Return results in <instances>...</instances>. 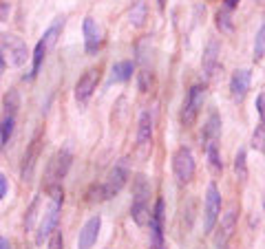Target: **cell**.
Wrapping results in <instances>:
<instances>
[{"mask_svg":"<svg viewBox=\"0 0 265 249\" xmlns=\"http://www.w3.org/2000/svg\"><path fill=\"white\" fill-rule=\"evenodd\" d=\"M157 4H159V9H164L166 7V0H157Z\"/></svg>","mask_w":265,"mask_h":249,"instance_id":"cell-42","label":"cell"},{"mask_svg":"<svg viewBox=\"0 0 265 249\" xmlns=\"http://www.w3.org/2000/svg\"><path fill=\"white\" fill-rule=\"evenodd\" d=\"M38 210H40V196H35L31 207H29V212H27V218H24V230H27V232L33 227V221H35V216H38Z\"/></svg>","mask_w":265,"mask_h":249,"instance_id":"cell-31","label":"cell"},{"mask_svg":"<svg viewBox=\"0 0 265 249\" xmlns=\"http://www.w3.org/2000/svg\"><path fill=\"white\" fill-rule=\"evenodd\" d=\"M2 104H4V110H7V115H16L18 108H20V95H18V90L16 88H9L7 93H4Z\"/></svg>","mask_w":265,"mask_h":249,"instance_id":"cell-24","label":"cell"},{"mask_svg":"<svg viewBox=\"0 0 265 249\" xmlns=\"http://www.w3.org/2000/svg\"><path fill=\"white\" fill-rule=\"evenodd\" d=\"M126 181H129V164H126V159H122V161H117L115 167L109 172V176H106V181L102 183V190H104V201L113 199L117 192L126 185Z\"/></svg>","mask_w":265,"mask_h":249,"instance_id":"cell-5","label":"cell"},{"mask_svg":"<svg viewBox=\"0 0 265 249\" xmlns=\"http://www.w3.org/2000/svg\"><path fill=\"white\" fill-rule=\"evenodd\" d=\"M40 139H42V137L35 135V139L31 141V146H29L27 152H24L22 170H20V174H22L24 181H29L33 176V167H35V161H38V155H40Z\"/></svg>","mask_w":265,"mask_h":249,"instance_id":"cell-14","label":"cell"},{"mask_svg":"<svg viewBox=\"0 0 265 249\" xmlns=\"http://www.w3.org/2000/svg\"><path fill=\"white\" fill-rule=\"evenodd\" d=\"M265 53V27H259L257 31V40H254V60L261 62Z\"/></svg>","mask_w":265,"mask_h":249,"instance_id":"cell-28","label":"cell"},{"mask_svg":"<svg viewBox=\"0 0 265 249\" xmlns=\"http://www.w3.org/2000/svg\"><path fill=\"white\" fill-rule=\"evenodd\" d=\"M219 55H221V44H219V40L212 38L210 42H208L206 51H203V75H206L208 80L215 75V71L219 67Z\"/></svg>","mask_w":265,"mask_h":249,"instance_id":"cell-13","label":"cell"},{"mask_svg":"<svg viewBox=\"0 0 265 249\" xmlns=\"http://www.w3.org/2000/svg\"><path fill=\"white\" fill-rule=\"evenodd\" d=\"M62 29H64V16H58L53 22H51V27L44 31V35H42V44L47 47V51L55 47L58 38L62 35Z\"/></svg>","mask_w":265,"mask_h":249,"instance_id":"cell-18","label":"cell"},{"mask_svg":"<svg viewBox=\"0 0 265 249\" xmlns=\"http://www.w3.org/2000/svg\"><path fill=\"white\" fill-rule=\"evenodd\" d=\"M98 80H100V73L95 69H89L82 78L78 80V84H75V99H78L80 104H86V101L91 99V95L98 88Z\"/></svg>","mask_w":265,"mask_h":249,"instance_id":"cell-10","label":"cell"},{"mask_svg":"<svg viewBox=\"0 0 265 249\" xmlns=\"http://www.w3.org/2000/svg\"><path fill=\"white\" fill-rule=\"evenodd\" d=\"M237 216H239V207L232 203V205L226 210V214L221 216V227H219V234H217V247L219 249H226L234 227H237Z\"/></svg>","mask_w":265,"mask_h":249,"instance_id":"cell-9","label":"cell"},{"mask_svg":"<svg viewBox=\"0 0 265 249\" xmlns=\"http://www.w3.org/2000/svg\"><path fill=\"white\" fill-rule=\"evenodd\" d=\"M47 192L51 194V201H53V203H60V205L64 203V190H62L60 183H55V185H47Z\"/></svg>","mask_w":265,"mask_h":249,"instance_id":"cell-32","label":"cell"},{"mask_svg":"<svg viewBox=\"0 0 265 249\" xmlns=\"http://www.w3.org/2000/svg\"><path fill=\"white\" fill-rule=\"evenodd\" d=\"M217 27L221 29L223 33L234 31V22H232V16H230L228 9H219V11H217Z\"/></svg>","mask_w":265,"mask_h":249,"instance_id":"cell-26","label":"cell"},{"mask_svg":"<svg viewBox=\"0 0 265 249\" xmlns=\"http://www.w3.org/2000/svg\"><path fill=\"white\" fill-rule=\"evenodd\" d=\"M0 249H11V243H9L7 238H2V236H0Z\"/></svg>","mask_w":265,"mask_h":249,"instance_id":"cell-41","label":"cell"},{"mask_svg":"<svg viewBox=\"0 0 265 249\" xmlns=\"http://www.w3.org/2000/svg\"><path fill=\"white\" fill-rule=\"evenodd\" d=\"M150 144H152V117L146 110V113L139 115V124H137V146L141 150H146L150 148Z\"/></svg>","mask_w":265,"mask_h":249,"instance_id":"cell-15","label":"cell"},{"mask_svg":"<svg viewBox=\"0 0 265 249\" xmlns=\"http://www.w3.org/2000/svg\"><path fill=\"white\" fill-rule=\"evenodd\" d=\"M60 203H53L51 201V205L47 207V212H44V216H42V221H40V227H38V232H35V243L38 245H42L44 241L51 236V232L58 227V221H60Z\"/></svg>","mask_w":265,"mask_h":249,"instance_id":"cell-8","label":"cell"},{"mask_svg":"<svg viewBox=\"0 0 265 249\" xmlns=\"http://www.w3.org/2000/svg\"><path fill=\"white\" fill-rule=\"evenodd\" d=\"M82 29H84V47H86V53H89V55L98 53L102 38H100V29H98V24H95V20L93 18H84V27Z\"/></svg>","mask_w":265,"mask_h":249,"instance_id":"cell-17","label":"cell"},{"mask_svg":"<svg viewBox=\"0 0 265 249\" xmlns=\"http://www.w3.org/2000/svg\"><path fill=\"white\" fill-rule=\"evenodd\" d=\"M219 137H221V117L217 113H210L208 117L206 126H203V135H201V141H203V148H208V146H215L219 141Z\"/></svg>","mask_w":265,"mask_h":249,"instance_id":"cell-16","label":"cell"},{"mask_svg":"<svg viewBox=\"0 0 265 249\" xmlns=\"http://www.w3.org/2000/svg\"><path fill=\"white\" fill-rule=\"evenodd\" d=\"M7 196V179H4V174L0 172V199H4Z\"/></svg>","mask_w":265,"mask_h":249,"instance_id":"cell-37","label":"cell"},{"mask_svg":"<svg viewBox=\"0 0 265 249\" xmlns=\"http://www.w3.org/2000/svg\"><path fill=\"white\" fill-rule=\"evenodd\" d=\"M148 78H150L148 71H141V73H139V88L144 90V93L148 90Z\"/></svg>","mask_w":265,"mask_h":249,"instance_id":"cell-35","label":"cell"},{"mask_svg":"<svg viewBox=\"0 0 265 249\" xmlns=\"http://www.w3.org/2000/svg\"><path fill=\"white\" fill-rule=\"evenodd\" d=\"M2 146H4V144H2V139H0V148H2Z\"/></svg>","mask_w":265,"mask_h":249,"instance_id":"cell-43","label":"cell"},{"mask_svg":"<svg viewBox=\"0 0 265 249\" xmlns=\"http://www.w3.org/2000/svg\"><path fill=\"white\" fill-rule=\"evenodd\" d=\"M71 164H73V155H71L69 148L58 150L47 164V172H44V181L47 185H55V183H62V179L66 176V172L71 170Z\"/></svg>","mask_w":265,"mask_h":249,"instance_id":"cell-1","label":"cell"},{"mask_svg":"<svg viewBox=\"0 0 265 249\" xmlns=\"http://www.w3.org/2000/svg\"><path fill=\"white\" fill-rule=\"evenodd\" d=\"M206 152H208V161H210L212 172H215V174H221V172H223V164L219 161V150H217V144H215V146H208Z\"/></svg>","mask_w":265,"mask_h":249,"instance_id":"cell-29","label":"cell"},{"mask_svg":"<svg viewBox=\"0 0 265 249\" xmlns=\"http://www.w3.org/2000/svg\"><path fill=\"white\" fill-rule=\"evenodd\" d=\"M44 55H47V47H44L42 40H40V42L35 44V49H33V67H31V73L24 75V80H33L35 75H38V71H40V67H42V62H44Z\"/></svg>","mask_w":265,"mask_h":249,"instance_id":"cell-21","label":"cell"},{"mask_svg":"<svg viewBox=\"0 0 265 249\" xmlns=\"http://www.w3.org/2000/svg\"><path fill=\"white\" fill-rule=\"evenodd\" d=\"M129 18H131L132 27H141V24H144V20H146V2L144 0H137V2L132 4Z\"/></svg>","mask_w":265,"mask_h":249,"instance_id":"cell-25","label":"cell"},{"mask_svg":"<svg viewBox=\"0 0 265 249\" xmlns=\"http://www.w3.org/2000/svg\"><path fill=\"white\" fill-rule=\"evenodd\" d=\"M0 53L9 55V62H11L13 67H22L29 58L27 44L20 38H16V35H9V33L0 35Z\"/></svg>","mask_w":265,"mask_h":249,"instance_id":"cell-3","label":"cell"},{"mask_svg":"<svg viewBox=\"0 0 265 249\" xmlns=\"http://www.w3.org/2000/svg\"><path fill=\"white\" fill-rule=\"evenodd\" d=\"M234 174H237L239 181H248V157H246V150L243 148L234 157Z\"/></svg>","mask_w":265,"mask_h":249,"instance_id":"cell-23","label":"cell"},{"mask_svg":"<svg viewBox=\"0 0 265 249\" xmlns=\"http://www.w3.org/2000/svg\"><path fill=\"white\" fill-rule=\"evenodd\" d=\"M13 126H16V117H13V115H7V117L2 119V124H0V139H2V144H7V141L11 139Z\"/></svg>","mask_w":265,"mask_h":249,"instance_id":"cell-27","label":"cell"},{"mask_svg":"<svg viewBox=\"0 0 265 249\" xmlns=\"http://www.w3.org/2000/svg\"><path fill=\"white\" fill-rule=\"evenodd\" d=\"M223 2H226V7H223V9H228V11H232V9L239 4V0H223Z\"/></svg>","mask_w":265,"mask_h":249,"instance_id":"cell-39","label":"cell"},{"mask_svg":"<svg viewBox=\"0 0 265 249\" xmlns=\"http://www.w3.org/2000/svg\"><path fill=\"white\" fill-rule=\"evenodd\" d=\"M250 82H252V73L248 69H239L232 73L230 80V93L234 101H243L250 90Z\"/></svg>","mask_w":265,"mask_h":249,"instance_id":"cell-12","label":"cell"},{"mask_svg":"<svg viewBox=\"0 0 265 249\" xmlns=\"http://www.w3.org/2000/svg\"><path fill=\"white\" fill-rule=\"evenodd\" d=\"M135 199L132 201H148V196H150V183L148 179H146L144 174H137L135 176Z\"/></svg>","mask_w":265,"mask_h":249,"instance_id":"cell-22","label":"cell"},{"mask_svg":"<svg viewBox=\"0 0 265 249\" xmlns=\"http://www.w3.org/2000/svg\"><path fill=\"white\" fill-rule=\"evenodd\" d=\"M263 104H265V95L259 93V97H257V113H259V117H261V121H263V113H265Z\"/></svg>","mask_w":265,"mask_h":249,"instance_id":"cell-36","label":"cell"},{"mask_svg":"<svg viewBox=\"0 0 265 249\" xmlns=\"http://www.w3.org/2000/svg\"><path fill=\"white\" fill-rule=\"evenodd\" d=\"M49 249H64V238L60 230H53L49 236Z\"/></svg>","mask_w":265,"mask_h":249,"instance_id":"cell-33","label":"cell"},{"mask_svg":"<svg viewBox=\"0 0 265 249\" xmlns=\"http://www.w3.org/2000/svg\"><path fill=\"white\" fill-rule=\"evenodd\" d=\"M100 230H102V216H93L84 223L82 232H80V238H78V249H91L98 243V236H100Z\"/></svg>","mask_w":265,"mask_h":249,"instance_id":"cell-11","label":"cell"},{"mask_svg":"<svg viewBox=\"0 0 265 249\" xmlns=\"http://www.w3.org/2000/svg\"><path fill=\"white\" fill-rule=\"evenodd\" d=\"M7 16H9V2H0V22H4Z\"/></svg>","mask_w":265,"mask_h":249,"instance_id":"cell-38","label":"cell"},{"mask_svg":"<svg viewBox=\"0 0 265 249\" xmlns=\"http://www.w3.org/2000/svg\"><path fill=\"white\" fill-rule=\"evenodd\" d=\"M172 172H175V179L186 185V183L192 181L195 176V159H192V152L190 148H179L172 155Z\"/></svg>","mask_w":265,"mask_h":249,"instance_id":"cell-2","label":"cell"},{"mask_svg":"<svg viewBox=\"0 0 265 249\" xmlns=\"http://www.w3.org/2000/svg\"><path fill=\"white\" fill-rule=\"evenodd\" d=\"M252 148L257 150V152L265 150V128H263V121L257 126V130H254V135H252Z\"/></svg>","mask_w":265,"mask_h":249,"instance_id":"cell-30","label":"cell"},{"mask_svg":"<svg viewBox=\"0 0 265 249\" xmlns=\"http://www.w3.org/2000/svg\"><path fill=\"white\" fill-rule=\"evenodd\" d=\"M89 201L95 203V201H104V190H102V185H93L89 190Z\"/></svg>","mask_w":265,"mask_h":249,"instance_id":"cell-34","label":"cell"},{"mask_svg":"<svg viewBox=\"0 0 265 249\" xmlns=\"http://www.w3.org/2000/svg\"><path fill=\"white\" fill-rule=\"evenodd\" d=\"M203 99H206V86H201V84L192 86L190 93H188L186 104H183V113H181L183 126H192V124H195L199 110H201V106H203Z\"/></svg>","mask_w":265,"mask_h":249,"instance_id":"cell-6","label":"cell"},{"mask_svg":"<svg viewBox=\"0 0 265 249\" xmlns=\"http://www.w3.org/2000/svg\"><path fill=\"white\" fill-rule=\"evenodd\" d=\"M132 71H135V64L131 60H124V62H117L113 67V75H111V82H129L132 78Z\"/></svg>","mask_w":265,"mask_h":249,"instance_id":"cell-20","label":"cell"},{"mask_svg":"<svg viewBox=\"0 0 265 249\" xmlns=\"http://www.w3.org/2000/svg\"><path fill=\"white\" fill-rule=\"evenodd\" d=\"M4 69H7V60H4V55L0 53V78H2V73H4Z\"/></svg>","mask_w":265,"mask_h":249,"instance_id":"cell-40","label":"cell"},{"mask_svg":"<svg viewBox=\"0 0 265 249\" xmlns=\"http://www.w3.org/2000/svg\"><path fill=\"white\" fill-rule=\"evenodd\" d=\"M219 216H221V194H219L215 183H210L206 192V205H203V230L206 232L215 230Z\"/></svg>","mask_w":265,"mask_h":249,"instance_id":"cell-4","label":"cell"},{"mask_svg":"<svg viewBox=\"0 0 265 249\" xmlns=\"http://www.w3.org/2000/svg\"><path fill=\"white\" fill-rule=\"evenodd\" d=\"M131 216L137 225H146L150 221V207H148V201H132V207H131Z\"/></svg>","mask_w":265,"mask_h":249,"instance_id":"cell-19","label":"cell"},{"mask_svg":"<svg viewBox=\"0 0 265 249\" xmlns=\"http://www.w3.org/2000/svg\"><path fill=\"white\" fill-rule=\"evenodd\" d=\"M150 249H166L164 245V201L157 199L150 212Z\"/></svg>","mask_w":265,"mask_h":249,"instance_id":"cell-7","label":"cell"}]
</instances>
